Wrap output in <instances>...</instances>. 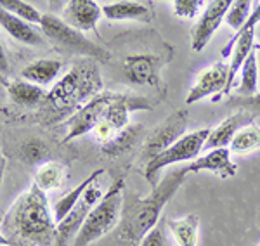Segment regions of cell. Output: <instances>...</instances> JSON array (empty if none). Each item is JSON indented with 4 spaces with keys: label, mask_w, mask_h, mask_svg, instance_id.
<instances>
[{
    "label": "cell",
    "mask_w": 260,
    "mask_h": 246,
    "mask_svg": "<svg viewBox=\"0 0 260 246\" xmlns=\"http://www.w3.org/2000/svg\"><path fill=\"white\" fill-rule=\"evenodd\" d=\"M255 39H258V40H260V24L257 26V30H255Z\"/></svg>",
    "instance_id": "cell-35"
},
{
    "label": "cell",
    "mask_w": 260,
    "mask_h": 246,
    "mask_svg": "<svg viewBox=\"0 0 260 246\" xmlns=\"http://www.w3.org/2000/svg\"><path fill=\"white\" fill-rule=\"evenodd\" d=\"M251 122H255L253 116L250 113H246V111L238 110L236 113L228 116V118H225L220 125H217L215 128H210L205 149L210 151V149L229 148V144H231V140L234 139V135H236L243 127L250 125Z\"/></svg>",
    "instance_id": "cell-15"
},
{
    "label": "cell",
    "mask_w": 260,
    "mask_h": 246,
    "mask_svg": "<svg viewBox=\"0 0 260 246\" xmlns=\"http://www.w3.org/2000/svg\"><path fill=\"white\" fill-rule=\"evenodd\" d=\"M103 9L94 0H70L64 4L62 21L78 31H94L99 37L98 23Z\"/></svg>",
    "instance_id": "cell-13"
},
{
    "label": "cell",
    "mask_w": 260,
    "mask_h": 246,
    "mask_svg": "<svg viewBox=\"0 0 260 246\" xmlns=\"http://www.w3.org/2000/svg\"><path fill=\"white\" fill-rule=\"evenodd\" d=\"M103 16L110 21H139V23H149L153 19V4L146 2H110L101 7Z\"/></svg>",
    "instance_id": "cell-16"
},
{
    "label": "cell",
    "mask_w": 260,
    "mask_h": 246,
    "mask_svg": "<svg viewBox=\"0 0 260 246\" xmlns=\"http://www.w3.org/2000/svg\"><path fill=\"white\" fill-rule=\"evenodd\" d=\"M101 198H103V189H101V186L98 182H94V184H90L87 187V191L83 193L80 201L77 203V206H75L64 219L56 224V239H54L52 246L73 244L75 237L80 232L87 215L90 214L92 208L98 205Z\"/></svg>",
    "instance_id": "cell-10"
},
{
    "label": "cell",
    "mask_w": 260,
    "mask_h": 246,
    "mask_svg": "<svg viewBox=\"0 0 260 246\" xmlns=\"http://www.w3.org/2000/svg\"><path fill=\"white\" fill-rule=\"evenodd\" d=\"M4 172H6V158H4L2 151H0V182L4 179Z\"/></svg>",
    "instance_id": "cell-33"
},
{
    "label": "cell",
    "mask_w": 260,
    "mask_h": 246,
    "mask_svg": "<svg viewBox=\"0 0 260 246\" xmlns=\"http://www.w3.org/2000/svg\"><path fill=\"white\" fill-rule=\"evenodd\" d=\"M167 227L174 234L179 246H198L200 217L196 214L186 215L182 219L167 220Z\"/></svg>",
    "instance_id": "cell-21"
},
{
    "label": "cell",
    "mask_w": 260,
    "mask_h": 246,
    "mask_svg": "<svg viewBox=\"0 0 260 246\" xmlns=\"http://www.w3.org/2000/svg\"><path fill=\"white\" fill-rule=\"evenodd\" d=\"M258 246H260V244H258Z\"/></svg>",
    "instance_id": "cell-37"
},
{
    "label": "cell",
    "mask_w": 260,
    "mask_h": 246,
    "mask_svg": "<svg viewBox=\"0 0 260 246\" xmlns=\"http://www.w3.org/2000/svg\"><path fill=\"white\" fill-rule=\"evenodd\" d=\"M0 73L2 75L9 73V59H7V52H6V47H4L2 40H0Z\"/></svg>",
    "instance_id": "cell-32"
},
{
    "label": "cell",
    "mask_w": 260,
    "mask_h": 246,
    "mask_svg": "<svg viewBox=\"0 0 260 246\" xmlns=\"http://www.w3.org/2000/svg\"><path fill=\"white\" fill-rule=\"evenodd\" d=\"M174 57V51L169 47L163 52H137L123 59V73L132 83L141 87H160V72Z\"/></svg>",
    "instance_id": "cell-7"
},
{
    "label": "cell",
    "mask_w": 260,
    "mask_h": 246,
    "mask_svg": "<svg viewBox=\"0 0 260 246\" xmlns=\"http://www.w3.org/2000/svg\"><path fill=\"white\" fill-rule=\"evenodd\" d=\"M0 7L6 9L11 14L18 16L19 19L26 21L30 24H40L42 21V12L33 7L30 2H23V0H0Z\"/></svg>",
    "instance_id": "cell-26"
},
{
    "label": "cell",
    "mask_w": 260,
    "mask_h": 246,
    "mask_svg": "<svg viewBox=\"0 0 260 246\" xmlns=\"http://www.w3.org/2000/svg\"><path fill=\"white\" fill-rule=\"evenodd\" d=\"M238 97H251L258 92V61H257V49L246 57L240 69V83L236 89Z\"/></svg>",
    "instance_id": "cell-22"
},
{
    "label": "cell",
    "mask_w": 260,
    "mask_h": 246,
    "mask_svg": "<svg viewBox=\"0 0 260 246\" xmlns=\"http://www.w3.org/2000/svg\"><path fill=\"white\" fill-rule=\"evenodd\" d=\"M0 246H12V244H11V241L7 239V236L4 234L2 231H0Z\"/></svg>",
    "instance_id": "cell-34"
},
{
    "label": "cell",
    "mask_w": 260,
    "mask_h": 246,
    "mask_svg": "<svg viewBox=\"0 0 260 246\" xmlns=\"http://www.w3.org/2000/svg\"><path fill=\"white\" fill-rule=\"evenodd\" d=\"M165 226L167 220H160L151 231L142 237V241L139 243V246H165L167 239H165Z\"/></svg>",
    "instance_id": "cell-31"
},
{
    "label": "cell",
    "mask_w": 260,
    "mask_h": 246,
    "mask_svg": "<svg viewBox=\"0 0 260 246\" xmlns=\"http://www.w3.org/2000/svg\"><path fill=\"white\" fill-rule=\"evenodd\" d=\"M66 177V168L57 161H47L42 163L35 172L33 177V184L40 187L44 193H47L50 189H59L64 182Z\"/></svg>",
    "instance_id": "cell-23"
},
{
    "label": "cell",
    "mask_w": 260,
    "mask_h": 246,
    "mask_svg": "<svg viewBox=\"0 0 260 246\" xmlns=\"http://www.w3.org/2000/svg\"><path fill=\"white\" fill-rule=\"evenodd\" d=\"M187 118H189L187 110H179L175 113H172L163 123L158 125L154 130H151L149 135L146 137L144 144H142V160L146 163H149L153 158H156L160 153L177 143L180 137L186 135L187 122H189Z\"/></svg>",
    "instance_id": "cell-8"
},
{
    "label": "cell",
    "mask_w": 260,
    "mask_h": 246,
    "mask_svg": "<svg viewBox=\"0 0 260 246\" xmlns=\"http://www.w3.org/2000/svg\"><path fill=\"white\" fill-rule=\"evenodd\" d=\"M103 173H104V168H98L95 172H92L89 177L85 179V181H82L77 187H73L70 193H66L64 196H62V198H59L56 203H54L52 212H54V219H56V224L59 222V220L64 219V217L68 215L75 206H77V203L80 201V198L83 196V193L87 191V187H89L90 184H94V182H98L99 177Z\"/></svg>",
    "instance_id": "cell-20"
},
{
    "label": "cell",
    "mask_w": 260,
    "mask_h": 246,
    "mask_svg": "<svg viewBox=\"0 0 260 246\" xmlns=\"http://www.w3.org/2000/svg\"><path fill=\"white\" fill-rule=\"evenodd\" d=\"M7 94H9V99L16 106L35 108L45 101L47 90L44 87H39L31 82L23 80V78H16V80H12L7 85Z\"/></svg>",
    "instance_id": "cell-18"
},
{
    "label": "cell",
    "mask_w": 260,
    "mask_h": 246,
    "mask_svg": "<svg viewBox=\"0 0 260 246\" xmlns=\"http://www.w3.org/2000/svg\"><path fill=\"white\" fill-rule=\"evenodd\" d=\"M260 149V127L255 122L243 127L229 144V151L234 154H248Z\"/></svg>",
    "instance_id": "cell-24"
},
{
    "label": "cell",
    "mask_w": 260,
    "mask_h": 246,
    "mask_svg": "<svg viewBox=\"0 0 260 246\" xmlns=\"http://www.w3.org/2000/svg\"><path fill=\"white\" fill-rule=\"evenodd\" d=\"M61 68L62 62L59 59H37L21 69V78L39 87H45L52 82H57Z\"/></svg>",
    "instance_id": "cell-19"
},
{
    "label": "cell",
    "mask_w": 260,
    "mask_h": 246,
    "mask_svg": "<svg viewBox=\"0 0 260 246\" xmlns=\"http://www.w3.org/2000/svg\"><path fill=\"white\" fill-rule=\"evenodd\" d=\"M113 90L108 92H101L99 95H95L92 101H89L85 106H82L77 113H73L70 118H66L62 125H64V137H62V143H71L73 139L90 133L98 127V123L106 116V111L110 108V104L113 101Z\"/></svg>",
    "instance_id": "cell-9"
},
{
    "label": "cell",
    "mask_w": 260,
    "mask_h": 246,
    "mask_svg": "<svg viewBox=\"0 0 260 246\" xmlns=\"http://www.w3.org/2000/svg\"><path fill=\"white\" fill-rule=\"evenodd\" d=\"M186 175V166L170 170L158 182V186L151 191L149 196H146V198L136 196L130 199V203H127L125 210L121 212V237L127 239L128 243L139 246L142 237L161 220L163 208L182 186Z\"/></svg>",
    "instance_id": "cell-3"
},
{
    "label": "cell",
    "mask_w": 260,
    "mask_h": 246,
    "mask_svg": "<svg viewBox=\"0 0 260 246\" xmlns=\"http://www.w3.org/2000/svg\"><path fill=\"white\" fill-rule=\"evenodd\" d=\"M7 239L19 246H52L56 239V219L47 194L31 184L4 219Z\"/></svg>",
    "instance_id": "cell-1"
},
{
    "label": "cell",
    "mask_w": 260,
    "mask_h": 246,
    "mask_svg": "<svg viewBox=\"0 0 260 246\" xmlns=\"http://www.w3.org/2000/svg\"><path fill=\"white\" fill-rule=\"evenodd\" d=\"M123 187L125 177L121 175L113 182L108 193L103 194L98 205L90 210L71 246H90L118 226L121 222V212H123Z\"/></svg>",
    "instance_id": "cell-4"
},
{
    "label": "cell",
    "mask_w": 260,
    "mask_h": 246,
    "mask_svg": "<svg viewBox=\"0 0 260 246\" xmlns=\"http://www.w3.org/2000/svg\"><path fill=\"white\" fill-rule=\"evenodd\" d=\"M23 154L26 156L28 163H39V161L47 160L49 149L40 139H33L23 146Z\"/></svg>",
    "instance_id": "cell-29"
},
{
    "label": "cell",
    "mask_w": 260,
    "mask_h": 246,
    "mask_svg": "<svg viewBox=\"0 0 260 246\" xmlns=\"http://www.w3.org/2000/svg\"><path fill=\"white\" fill-rule=\"evenodd\" d=\"M205 7H207V2L203 0H174L172 2V12L182 19H194L201 11H205Z\"/></svg>",
    "instance_id": "cell-28"
},
{
    "label": "cell",
    "mask_w": 260,
    "mask_h": 246,
    "mask_svg": "<svg viewBox=\"0 0 260 246\" xmlns=\"http://www.w3.org/2000/svg\"><path fill=\"white\" fill-rule=\"evenodd\" d=\"M255 49H257V51H260V44H258V45H255Z\"/></svg>",
    "instance_id": "cell-36"
},
{
    "label": "cell",
    "mask_w": 260,
    "mask_h": 246,
    "mask_svg": "<svg viewBox=\"0 0 260 246\" xmlns=\"http://www.w3.org/2000/svg\"><path fill=\"white\" fill-rule=\"evenodd\" d=\"M228 73L229 66L225 62H213L212 66L203 69L196 78L194 85L191 87L186 97V104H194L205 97H212V101L217 102L225 92Z\"/></svg>",
    "instance_id": "cell-11"
},
{
    "label": "cell",
    "mask_w": 260,
    "mask_h": 246,
    "mask_svg": "<svg viewBox=\"0 0 260 246\" xmlns=\"http://www.w3.org/2000/svg\"><path fill=\"white\" fill-rule=\"evenodd\" d=\"M187 173H201V172H212L219 175L220 179H229L233 175H236L238 166L231 160V151L229 148H219V149H210L198 156L194 161H191V165L186 166Z\"/></svg>",
    "instance_id": "cell-14"
},
{
    "label": "cell",
    "mask_w": 260,
    "mask_h": 246,
    "mask_svg": "<svg viewBox=\"0 0 260 246\" xmlns=\"http://www.w3.org/2000/svg\"><path fill=\"white\" fill-rule=\"evenodd\" d=\"M231 104L236 106L240 111H246V113H250L253 118L260 116V92L251 95V97H238L236 95V97L231 99Z\"/></svg>",
    "instance_id": "cell-30"
},
{
    "label": "cell",
    "mask_w": 260,
    "mask_h": 246,
    "mask_svg": "<svg viewBox=\"0 0 260 246\" xmlns=\"http://www.w3.org/2000/svg\"><path fill=\"white\" fill-rule=\"evenodd\" d=\"M0 28H2L9 37H12L14 40H18L24 45H33V47L44 45L42 31L37 30L33 24L19 19L18 16H14V14H11V12H7L6 9H2V7H0Z\"/></svg>",
    "instance_id": "cell-17"
},
{
    "label": "cell",
    "mask_w": 260,
    "mask_h": 246,
    "mask_svg": "<svg viewBox=\"0 0 260 246\" xmlns=\"http://www.w3.org/2000/svg\"><path fill=\"white\" fill-rule=\"evenodd\" d=\"M251 11L253 9H251L250 0H234V2H231V7L228 9V12H225L224 21L229 24L231 30L236 33L241 30V26L246 23V19L250 18Z\"/></svg>",
    "instance_id": "cell-27"
},
{
    "label": "cell",
    "mask_w": 260,
    "mask_h": 246,
    "mask_svg": "<svg viewBox=\"0 0 260 246\" xmlns=\"http://www.w3.org/2000/svg\"><path fill=\"white\" fill-rule=\"evenodd\" d=\"M231 7V0H212L207 2L203 14L198 19V23L191 30V49L194 52H201L212 40L213 33L219 30V26L224 23L225 12Z\"/></svg>",
    "instance_id": "cell-12"
},
{
    "label": "cell",
    "mask_w": 260,
    "mask_h": 246,
    "mask_svg": "<svg viewBox=\"0 0 260 246\" xmlns=\"http://www.w3.org/2000/svg\"><path fill=\"white\" fill-rule=\"evenodd\" d=\"M39 28L42 35L61 51L75 54L78 57L94 59L95 62H108L111 59V54L106 49L99 47L98 44L83 37L82 31L71 28L70 24L62 21V18H57L56 14H42Z\"/></svg>",
    "instance_id": "cell-5"
},
{
    "label": "cell",
    "mask_w": 260,
    "mask_h": 246,
    "mask_svg": "<svg viewBox=\"0 0 260 246\" xmlns=\"http://www.w3.org/2000/svg\"><path fill=\"white\" fill-rule=\"evenodd\" d=\"M139 132H141V125H128L123 130H120L118 135L113 140L101 146V151L104 154H108V156H120V154L127 153L128 149L132 148L134 143L137 140Z\"/></svg>",
    "instance_id": "cell-25"
},
{
    "label": "cell",
    "mask_w": 260,
    "mask_h": 246,
    "mask_svg": "<svg viewBox=\"0 0 260 246\" xmlns=\"http://www.w3.org/2000/svg\"><path fill=\"white\" fill-rule=\"evenodd\" d=\"M104 89L103 77L99 66L94 59L80 57L70 72L47 90L44 104L47 106L50 115L56 118L66 120L73 113H77L82 106L92 101Z\"/></svg>",
    "instance_id": "cell-2"
},
{
    "label": "cell",
    "mask_w": 260,
    "mask_h": 246,
    "mask_svg": "<svg viewBox=\"0 0 260 246\" xmlns=\"http://www.w3.org/2000/svg\"><path fill=\"white\" fill-rule=\"evenodd\" d=\"M208 133H210V128H198V130L191 133H186L174 146H170L169 149L160 153L156 158H153L149 163H146L144 177L149 182L151 189H154L158 186V182H160L158 175H160L163 168L180 163V161H194L200 156V153L205 149Z\"/></svg>",
    "instance_id": "cell-6"
}]
</instances>
